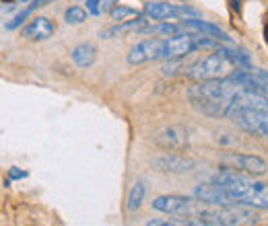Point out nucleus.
<instances>
[{"label":"nucleus","mask_w":268,"mask_h":226,"mask_svg":"<svg viewBox=\"0 0 268 226\" xmlns=\"http://www.w3.org/2000/svg\"><path fill=\"white\" fill-rule=\"evenodd\" d=\"M227 117L244 132L268 138V91L239 89L227 109Z\"/></svg>","instance_id":"f257e3e1"},{"label":"nucleus","mask_w":268,"mask_h":226,"mask_svg":"<svg viewBox=\"0 0 268 226\" xmlns=\"http://www.w3.org/2000/svg\"><path fill=\"white\" fill-rule=\"evenodd\" d=\"M239 84L231 78L217 80H200L188 91V99L192 107L206 117H223L227 115V109L233 101Z\"/></svg>","instance_id":"f03ea898"},{"label":"nucleus","mask_w":268,"mask_h":226,"mask_svg":"<svg viewBox=\"0 0 268 226\" xmlns=\"http://www.w3.org/2000/svg\"><path fill=\"white\" fill-rule=\"evenodd\" d=\"M215 183L225 189L231 204H242L256 210H268V185L260 181H252L235 171H223L215 175Z\"/></svg>","instance_id":"7ed1b4c3"},{"label":"nucleus","mask_w":268,"mask_h":226,"mask_svg":"<svg viewBox=\"0 0 268 226\" xmlns=\"http://www.w3.org/2000/svg\"><path fill=\"white\" fill-rule=\"evenodd\" d=\"M198 224H210V226H239V224H256L258 216L252 212L250 206L242 204H227V206H215L196 212Z\"/></svg>","instance_id":"20e7f679"},{"label":"nucleus","mask_w":268,"mask_h":226,"mask_svg":"<svg viewBox=\"0 0 268 226\" xmlns=\"http://www.w3.org/2000/svg\"><path fill=\"white\" fill-rule=\"evenodd\" d=\"M237 70V66L227 60L221 52H215L206 56V58H200L198 62H194L192 66H188L186 76L194 82L200 80H217V78H229Z\"/></svg>","instance_id":"39448f33"},{"label":"nucleus","mask_w":268,"mask_h":226,"mask_svg":"<svg viewBox=\"0 0 268 226\" xmlns=\"http://www.w3.org/2000/svg\"><path fill=\"white\" fill-rule=\"evenodd\" d=\"M221 167L225 171H235V173H248L252 177H260L268 171V165L254 154H225L221 159Z\"/></svg>","instance_id":"423d86ee"},{"label":"nucleus","mask_w":268,"mask_h":226,"mask_svg":"<svg viewBox=\"0 0 268 226\" xmlns=\"http://www.w3.org/2000/svg\"><path fill=\"white\" fill-rule=\"evenodd\" d=\"M198 33H178L174 37L163 39V52L161 60H176V58H186L192 52L198 50Z\"/></svg>","instance_id":"0eeeda50"},{"label":"nucleus","mask_w":268,"mask_h":226,"mask_svg":"<svg viewBox=\"0 0 268 226\" xmlns=\"http://www.w3.org/2000/svg\"><path fill=\"white\" fill-rule=\"evenodd\" d=\"M161 52H163V39H145L128 52L126 60H128L130 66L147 64L153 60H161Z\"/></svg>","instance_id":"6e6552de"},{"label":"nucleus","mask_w":268,"mask_h":226,"mask_svg":"<svg viewBox=\"0 0 268 226\" xmlns=\"http://www.w3.org/2000/svg\"><path fill=\"white\" fill-rule=\"evenodd\" d=\"M145 15L153 21H169V19H181L186 15L196 17L198 12L190 6H176V4H169V2H149L145 6Z\"/></svg>","instance_id":"1a4fd4ad"},{"label":"nucleus","mask_w":268,"mask_h":226,"mask_svg":"<svg viewBox=\"0 0 268 226\" xmlns=\"http://www.w3.org/2000/svg\"><path fill=\"white\" fill-rule=\"evenodd\" d=\"M153 167L157 171L163 173H176V175H184V173H192L196 167V161L179 157V154H163V157H157L153 161Z\"/></svg>","instance_id":"9d476101"},{"label":"nucleus","mask_w":268,"mask_h":226,"mask_svg":"<svg viewBox=\"0 0 268 226\" xmlns=\"http://www.w3.org/2000/svg\"><path fill=\"white\" fill-rule=\"evenodd\" d=\"M163 150H172V152H178L184 146H188V134L181 125H169L163 132H159V136L155 138Z\"/></svg>","instance_id":"9b49d317"},{"label":"nucleus","mask_w":268,"mask_h":226,"mask_svg":"<svg viewBox=\"0 0 268 226\" xmlns=\"http://www.w3.org/2000/svg\"><path fill=\"white\" fill-rule=\"evenodd\" d=\"M151 206L159 212H165V214H186L192 210L194 202L184 195H161L157 200H153Z\"/></svg>","instance_id":"f8f14e48"},{"label":"nucleus","mask_w":268,"mask_h":226,"mask_svg":"<svg viewBox=\"0 0 268 226\" xmlns=\"http://www.w3.org/2000/svg\"><path fill=\"white\" fill-rule=\"evenodd\" d=\"M194 197L198 202H204V204H215V206H227L231 204L227 193H225V189L219 185V183H202V185H198L194 189Z\"/></svg>","instance_id":"ddd939ff"},{"label":"nucleus","mask_w":268,"mask_h":226,"mask_svg":"<svg viewBox=\"0 0 268 226\" xmlns=\"http://www.w3.org/2000/svg\"><path fill=\"white\" fill-rule=\"evenodd\" d=\"M54 33H56V25H54L50 19H46V17H35V19H31V23L21 31V35H23L25 39H33V41H46V39H50Z\"/></svg>","instance_id":"4468645a"},{"label":"nucleus","mask_w":268,"mask_h":226,"mask_svg":"<svg viewBox=\"0 0 268 226\" xmlns=\"http://www.w3.org/2000/svg\"><path fill=\"white\" fill-rule=\"evenodd\" d=\"M184 25L188 29H194V31H200L202 35H208L213 39H221V41H231V37L225 33L223 29H219L217 25L213 23H206V21H200V19H184Z\"/></svg>","instance_id":"2eb2a0df"},{"label":"nucleus","mask_w":268,"mask_h":226,"mask_svg":"<svg viewBox=\"0 0 268 226\" xmlns=\"http://www.w3.org/2000/svg\"><path fill=\"white\" fill-rule=\"evenodd\" d=\"M70 58H73V62H75L77 66L89 68V66H93L95 60H97V50H95V46H91V44H81V46H77V48L73 50Z\"/></svg>","instance_id":"dca6fc26"},{"label":"nucleus","mask_w":268,"mask_h":226,"mask_svg":"<svg viewBox=\"0 0 268 226\" xmlns=\"http://www.w3.org/2000/svg\"><path fill=\"white\" fill-rule=\"evenodd\" d=\"M145 195H147L145 181H136L132 185V189L128 191V200H126V208H128V212H136L140 206H143Z\"/></svg>","instance_id":"f3484780"},{"label":"nucleus","mask_w":268,"mask_h":226,"mask_svg":"<svg viewBox=\"0 0 268 226\" xmlns=\"http://www.w3.org/2000/svg\"><path fill=\"white\" fill-rule=\"evenodd\" d=\"M217 52H221L225 58L227 60H231L237 68H244V70H248V68H252V60L248 58V54L246 52H242V50H235V48H223V46H217Z\"/></svg>","instance_id":"a211bd4d"},{"label":"nucleus","mask_w":268,"mask_h":226,"mask_svg":"<svg viewBox=\"0 0 268 226\" xmlns=\"http://www.w3.org/2000/svg\"><path fill=\"white\" fill-rule=\"evenodd\" d=\"M143 33H151V35H163V37H174L178 33H181V27L176 23H169V21H161L159 25H149Z\"/></svg>","instance_id":"6ab92c4d"},{"label":"nucleus","mask_w":268,"mask_h":226,"mask_svg":"<svg viewBox=\"0 0 268 226\" xmlns=\"http://www.w3.org/2000/svg\"><path fill=\"white\" fill-rule=\"evenodd\" d=\"M109 17L111 21H118V23H124V21H130V19H136L138 12L134 8H128V6H114L109 10Z\"/></svg>","instance_id":"aec40b11"},{"label":"nucleus","mask_w":268,"mask_h":226,"mask_svg":"<svg viewBox=\"0 0 268 226\" xmlns=\"http://www.w3.org/2000/svg\"><path fill=\"white\" fill-rule=\"evenodd\" d=\"M64 19H66L68 25H81V23L87 21V10H85L83 6H70L64 12Z\"/></svg>","instance_id":"412c9836"},{"label":"nucleus","mask_w":268,"mask_h":226,"mask_svg":"<svg viewBox=\"0 0 268 226\" xmlns=\"http://www.w3.org/2000/svg\"><path fill=\"white\" fill-rule=\"evenodd\" d=\"M165 76H174V74H179L181 70H188L184 66V58H176V60H167V64L161 68Z\"/></svg>","instance_id":"4be33fe9"},{"label":"nucleus","mask_w":268,"mask_h":226,"mask_svg":"<svg viewBox=\"0 0 268 226\" xmlns=\"http://www.w3.org/2000/svg\"><path fill=\"white\" fill-rule=\"evenodd\" d=\"M87 10L95 17L103 15L107 10V0H87Z\"/></svg>","instance_id":"5701e85b"},{"label":"nucleus","mask_w":268,"mask_h":226,"mask_svg":"<svg viewBox=\"0 0 268 226\" xmlns=\"http://www.w3.org/2000/svg\"><path fill=\"white\" fill-rule=\"evenodd\" d=\"M31 12H33V8H31V6H29V8H25L23 12H19V15H17L15 19L6 23V29H8V31H12V29H17V27H21V23H23L27 17H29Z\"/></svg>","instance_id":"b1692460"},{"label":"nucleus","mask_w":268,"mask_h":226,"mask_svg":"<svg viewBox=\"0 0 268 226\" xmlns=\"http://www.w3.org/2000/svg\"><path fill=\"white\" fill-rule=\"evenodd\" d=\"M27 177V171H21L19 167H10L8 169V179L12 181V179H25Z\"/></svg>","instance_id":"393cba45"},{"label":"nucleus","mask_w":268,"mask_h":226,"mask_svg":"<svg viewBox=\"0 0 268 226\" xmlns=\"http://www.w3.org/2000/svg\"><path fill=\"white\" fill-rule=\"evenodd\" d=\"M242 4H244V0H231V6L235 8V12L242 10Z\"/></svg>","instance_id":"a878e982"},{"label":"nucleus","mask_w":268,"mask_h":226,"mask_svg":"<svg viewBox=\"0 0 268 226\" xmlns=\"http://www.w3.org/2000/svg\"><path fill=\"white\" fill-rule=\"evenodd\" d=\"M264 41L268 44V23H266V27H264Z\"/></svg>","instance_id":"bb28decb"},{"label":"nucleus","mask_w":268,"mask_h":226,"mask_svg":"<svg viewBox=\"0 0 268 226\" xmlns=\"http://www.w3.org/2000/svg\"><path fill=\"white\" fill-rule=\"evenodd\" d=\"M2 2H12V0H2Z\"/></svg>","instance_id":"cd10ccee"},{"label":"nucleus","mask_w":268,"mask_h":226,"mask_svg":"<svg viewBox=\"0 0 268 226\" xmlns=\"http://www.w3.org/2000/svg\"><path fill=\"white\" fill-rule=\"evenodd\" d=\"M21 2H27V0H21Z\"/></svg>","instance_id":"c85d7f7f"}]
</instances>
